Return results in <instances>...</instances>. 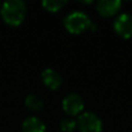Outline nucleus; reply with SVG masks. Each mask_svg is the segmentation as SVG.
Here are the masks:
<instances>
[{"instance_id":"nucleus-1","label":"nucleus","mask_w":132,"mask_h":132,"mask_svg":"<svg viewBox=\"0 0 132 132\" xmlns=\"http://www.w3.org/2000/svg\"><path fill=\"white\" fill-rule=\"evenodd\" d=\"M1 18L7 24L16 27L24 21L27 6L22 0H7L1 5Z\"/></svg>"},{"instance_id":"nucleus-5","label":"nucleus","mask_w":132,"mask_h":132,"mask_svg":"<svg viewBox=\"0 0 132 132\" xmlns=\"http://www.w3.org/2000/svg\"><path fill=\"white\" fill-rule=\"evenodd\" d=\"M114 30L122 38H131L132 37V14L122 13L117 16L112 22Z\"/></svg>"},{"instance_id":"nucleus-13","label":"nucleus","mask_w":132,"mask_h":132,"mask_svg":"<svg viewBox=\"0 0 132 132\" xmlns=\"http://www.w3.org/2000/svg\"><path fill=\"white\" fill-rule=\"evenodd\" d=\"M82 4H93V1L92 0H89V1H81Z\"/></svg>"},{"instance_id":"nucleus-2","label":"nucleus","mask_w":132,"mask_h":132,"mask_svg":"<svg viewBox=\"0 0 132 132\" xmlns=\"http://www.w3.org/2000/svg\"><path fill=\"white\" fill-rule=\"evenodd\" d=\"M64 27L71 34H81L85 30H88L92 24V20L85 12L73 11L66 14L64 18Z\"/></svg>"},{"instance_id":"nucleus-6","label":"nucleus","mask_w":132,"mask_h":132,"mask_svg":"<svg viewBox=\"0 0 132 132\" xmlns=\"http://www.w3.org/2000/svg\"><path fill=\"white\" fill-rule=\"evenodd\" d=\"M41 78L43 84L48 87L49 89L56 90L58 89L63 84V78L60 75V73L58 71L53 70V68H45L42 71L41 73Z\"/></svg>"},{"instance_id":"nucleus-10","label":"nucleus","mask_w":132,"mask_h":132,"mask_svg":"<svg viewBox=\"0 0 132 132\" xmlns=\"http://www.w3.org/2000/svg\"><path fill=\"white\" fill-rule=\"evenodd\" d=\"M66 4H67L66 0H43L42 1L43 8L46 9L48 12H51V13L59 12L63 7L66 6Z\"/></svg>"},{"instance_id":"nucleus-11","label":"nucleus","mask_w":132,"mask_h":132,"mask_svg":"<svg viewBox=\"0 0 132 132\" xmlns=\"http://www.w3.org/2000/svg\"><path fill=\"white\" fill-rule=\"evenodd\" d=\"M59 128L63 132H73L77 128V121H74L71 117L63 118L59 123Z\"/></svg>"},{"instance_id":"nucleus-8","label":"nucleus","mask_w":132,"mask_h":132,"mask_svg":"<svg viewBox=\"0 0 132 132\" xmlns=\"http://www.w3.org/2000/svg\"><path fill=\"white\" fill-rule=\"evenodd\" d=\"M22 132H46V125L41 118L29 116L22 122Z\"/></svg>"},{"instance_id":"nucleus-4","label":"nucleus","mask_w":132,"mask_h":132,"mask_svg":"<svg viewBox=\"0 0 132 132\" xmlns=\"http://www.w3.org/2000/svg\"><path fill=\"white\" fill-rule=\"evenodd\" d=\"M62 107L68 116H79L85 109L84 98L77 93H70L63 98Z\"/></svg>"},{"instance_id":"nucleus-9","label":"nucleus","mask_w":132,"mask_h":132,"mask_svg":"<svg viewBox=\"0 0 132 132\" xmlns=\"http://www.w3.org/2000/svg\"><path fill=\"white\" fill-rule=\"evenodd\" d=\"M24 104L31 111H39L43 108V101L39 96L35 95V94H29L24 98Z\"/></svg>"},{"instance_id":"nucleus-3","label":"nucleus","mask_w":132,"mask_h":132,"mask_svg":"<svg viewBox=\"0 0 132 132\" xmlns=\"http://www.w3.org/2000/svg\"><path fill=\"white\" fill-rule=\"evenodd\" d=\"M77 126L80 132H102L103 123L96 114L84 111L78 116Z\"/></svg>"},{"instance_id":"nucleus-7","label":"nucleus","mask_w":132,"mask_h":132,"mask_svg":"<svg viewBox=\"0 0 132 132\" xmlns=\"http://www.w3.org/2000/svg\"><path fill=\"white\" fill-rule=\"evenodd\" d=\"M121 0H100L96 4V11L102 16H112L121 9Z\"/></svg>"},{"instance_id":"nucleus-12","label":"nucleus","mask_w":132,"mask_h":132,"mask_svg":"<svg viewBox=\"0 0 132 132\" xmlns=\"http://www.w3.org/2000/svg\"><path fill=\"white\" fill-rule=\"evenodd\" d=\"M96 28H97V26H96L95 23H93V22H92V24H90V27H89V29H90V30H93V31H95V30H96Z\"/></svg>"}]
</instances>
